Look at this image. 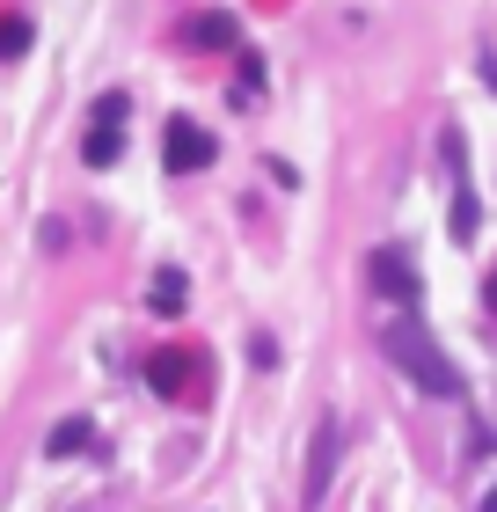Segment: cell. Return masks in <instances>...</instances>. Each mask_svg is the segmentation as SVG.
I'll return each mask as SVG.
<instances>
[{
	"label": "cell",
	"instance_id": "ba28073f",
	"mask_svg": "<svg viewBox=\"0 0 497 512\" xmlns=\"http://www.w3.org/2000/svg\"><path fill=\"white\" fill-rule=\"evenodd\" d=\"M183 37H191V44H234V22H227V15H198Z\"/></svg>",
	"mask_w": 497,
	"mask_h": 512
},
{
	"label": "cell",
	"instance_id": "5b68a950",
	"mask_svg": "<svg viewBox=\"0 0 497 512\" xmlns=\"http://www.w3.org/2000/svg\"><path fill=\"white\" fill-rule=\"evenodd\" d=\"M329 469H337V417H322V425H315V454H307V505H322Z\"/></svg>",
	"mask_w": 497,
	"mask_h": 512
},
{
	"label": "cell",
	"instance_id": "52a82bcc",
	"mask_svg": "<svg viewBox=\"0 0 497 512\" xmlns=\"http://www.w3.org/2000/svg\"><path fill=\"white\" fill-rule=\"evenodd\" d=\"M88 447H96V425H88V417H66V425H52V439H44V454H52V461L88 454Z\"/></svg>",
	"mask_w": 497,
	"mask_h": 512
},
{
	"label": "cell",
	"instance_id": "7a4b0ae2",
	"mask_svg": "<svg viewBox=\"0 0 497 512\" xmlns=\"http://www.w3.org/2000/svg\"><path fill=\"white\" fill-rule=\"evenodd\" d=\"M161 161H169L176 176L212 169V132H205V125H191V118H169V132H161Z\"/></svg>",
	"mask_w": 497,
	"mask_h": 512
},
{
	"label": "cell",
	"instance_id": "30bf717a",
	"mask_svg": "<svg viewBox=\"0 0 497 512\" xmlns=\"http://www.w3.org/2000/svg\"><path fill=\"white\" fill-rule=\"evenodd\" d=\"M468 235H476V198L461 191V198H454V242H468Z\"/></svg>",
	"mask_w": 497,
	"mask_h": 512
},
{
	"label": "cell",
	"instance_id": "4fadbf2b",
	"mask_svg": "<svg viewBox=\"0 0 497 512\" xmlns=\"http://www.w3.org/2000/svg\"><path fill=\"white\" fill-rule=\"evenodd\" d=\"M476 512H497V483H490V498H483V505H476Z\"/></svg>",
	"mask_w": 497,
	"mask_h": 512
},
{
	"label": "cell",
	"instance_id": "8992f818",
	"mask_svg": "<svg viewBox=\"0 0 497 512\" xmlns=\"http://www.w3.org/2000/svg\"><path fill=\"white\" fill-rule=\"evenodd\" d=\"M147 381H154V395H183V388L198 381V359L191 352H154L147 359Z\"/></svg>",
	"mask_w": 497,
	"mask_h": 512
},
{
	"label": "cell",
	"instance_id": "6da1fadb",
	"mask_svg": "<svg viewBox=\"0 0 497 512\" xmlns=\"http://www.w3.org/2000/svg\"><path fill=\"white\" fill-rule=\"evenodd\" d=\"M381 352H388V366L402 381H417L424 395H461V366L446 359V344L424 330L417 315H402V322H388V337H381Z\"/></svg>",
	"mask_w": 497,
	"mask_h": 512
},
{
	"label": "cell",
	"instance_id": "7c38bea8",
	"mask_svg": "<svg viewBox=\"0 0 497 512\" xmlns=\"http://www.w3.org/2000/svg\"><path fill=\"white\" fill-rule=\"evenodd\" d=\"M483 300H490V315H497V264H490V278H483Z\"/></svg>",
	"mask_w": 497,
	"mask_h": 512
},
{
	"label": "cell",
	"instance_id": "9c48e42d",
	"mask_svg": "<svg viewBox=\"0 0 497 512\" xmlns=\"http://www.w3.org/2000/svg\"><path fill=\"white\" fill-rule=\"evenodd\" d=\"M154 308H161V315H176V308H183V278H176V271H161V278H154Z\"/></svg>",
	"mask_w": 497,
	"mask_h": 512
},
{
	"label": "cell",
	"instance_id": "3957f363",
	"mask_svg": "<svg viewBox=\"0 0 497 512\" xmlns=\"http://www.w3.org/2000/svg\"><path fill=\"white\" fill-rule=\"evenodd\" d=\"M373 293H381V300H402V308H417V264H410V256H402V249H373Z\"/></svg>",
	"mask_w": 497,
	"mask_h": 512
},
{
	"label": "cell",
	"instance_id": "8fae6325",
	"mask_svg": "<svg viewBox=\"0 0 497 512\" xmlns=\"http://www.w3.org/2000/svg\"><path fill=\"white\" fill-rule=\"evenodd\" d=\"M30 44V22H0V59H15Z\"/></svg>",
	"mask_w": 497,
	"mask_h": 512
},
{
	"label": "cell",
	"instance_id": "277c9868",
	"mask_svg": "<svg viewBox=\"0 0 497 512\" xmlns=\"http://www.w3.org/2000/svg\"><path fill=\"white\" fill-rule=\"evenodd\" d=\"M117 147H125V96L96 103V132H88V169H110Z\"/></svg>",
	"mask_w": 497,
	"mask_h": 512
}]
</instances>
